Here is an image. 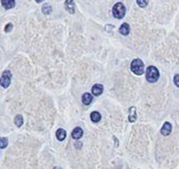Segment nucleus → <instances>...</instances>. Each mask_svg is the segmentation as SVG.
I'll list each match as a JSON object with an SVG mask.
<instances>
[{
    "label": "nucleus",
    "instance_id": "f257e3e1",
    "mask_svg": "<svg viewBox=\"0 0 179 169\" xmlns=\"http://www.w3.org/2000/svg\"><path fill=\"white\" fill-rule=\"evenodd\" d=\"M159 78V70L153 65H150L146 70V80L150 83H155Z\"/></svg>",
    "mask_w": 179,
    "mask_h": 169
},
{
    "label": "nucleus",
    "instance_id": "f03ea898",
    "mask_svg": "<svg viewBox=\"0 0 179 169\" xmlns=\"http://www.w3.org/2000/svg\"><path fill=\"white\" fill-rule=\"evenodd\" d=\"M131 70L134 74L138 76H141L143 73H144V63L143 61L140 59V58H136L132 61V64H131Z\"/></svg>",
    "mask_w": 179,
    "mask_h": 169
},
{
    "label": "nucleus",
    "instance_id": "7ed1b4c3",
    "mask_svg": "<svg viewBox=\"0 0 179 169\" xmlns=\"http://www.w3.org/2000/svg\"><path fill=\"white\" fill-rule=\"evenodd\" d=\"M112 13H113V16L116 19H122L125 16V6L123 5V3L117 2L113 6Z\"/></svg>",
    "mask_w": 179,
    "mask_h": 169
},
{
    "label": "nucleus",
    "instance_id": "20e7f679",
    "mask_svg": "<svg viewBox=\"0 0 179 169\" xmlns=\"http://www.w3.org/2000/svg\"><path fill=\"white\" fill-rule=\"evenodd\" d=\"M11 77H13V75H11V71H8V70L4 71L2 74V77L0 79V85H1L3 88H7V87L11 85Z\"/></svg>",
    "mask_w": 179,
    "mask_h": 169
},
{
    "label": "nucleus",
    "instance_id": "39448f33",
    "mask_svg": "<svg viewBox=\"0 0 179 169\" xmlns=\"http://www.w3.org/2000/svg\"><path fill=\"white\" fill-rule=\"evenodd\" d=\"M91 90H92L93 96H98L102 94V92H104V86H102V84H94L92 86V88H91Z\"/></svg>",
    "mask_w": 179,
    "mask_h": 169
},
{
    "label": "nucleus",
    "instance_id": "423d86ee",
    "mask_svg": "<svg viewBox=\"0 0 179 169\" xmlns=\"http://www.w3.org/2000/svg\"><path fill=\"white\" fill-rule=\"evenodd\" d=\"M171 131H172V125L167 121V123H164L163 128H161V133L164 136H168V135H170Z\"/></svg>",
    "mask_w": 179,
    "mask_h": 169
},
{
    "label": "nucleus",
    "instance_id": "0eeeda50",
    "mask_svg": "<svg viewBox=\"0 0 179 169\" xmlns=\"http://www.w3.org/2000/svg\"><path fill=\"white\" fill-rule=\"evenodd\" d=\"M65 8L69 14H75V2H74V0H65Z\"/></svg>",
    "mask_w": 179,
    "mask_h": 169
},
{
    "label": "nucleus",
    "instance_id": "6e6552de",
    "mask_svg": "<svg viewBox=\"0 0 179 169\" xmlns=\"http://www.w3.org/2000/svg\"><path fill=\"white\" fill-rule=\"evenodd\" d=\"M1 4L5 9H11L15 7L16 5V1L15 0H1Z\"/></svg>",
    "mask_w": 179,
    "mask_h": 169
},
{
    "label": "nucleus",
    "instance_id": "1a4fd4ad",
    "mask_svg": "<svg viewBox=\"0 0 179 169\" xmlns=\"http://www.w3.org/2000/svg\"><path fill=\"white\" fill-rule=\"evenodd\" d=\"M93 100V96L91 94H88V92H86V94H84L83 96H82V102H83V104L84 105H90L91 102H92Z\"/></svg>",
    "mask_w": 179,
    "mask_h": 169
},
{
    "label": "nucleus",
    "instance_id": "9d476101",
    "mask_svg": "<svg viewBox=\"0 0 179 169\" xmlns=\"http://www.w3.org/2000/svg\"><path fill=\"white\" fill-rule=\"evenodd\" d=\"M72 136H73V138L76 140L80 139V138L83 136V130H82L81 128H79V127H77V128L74 129L73 133H72Z\"/></svg>",
    "mask_w": 179,
    "mask_h": 169
},
{
    "label": "nucleus",
    "instance_id": "9b49d317",
    "mask_svg": "<svg viewBox=\"0 0 179 169\" xmlns=\"http://www.w3.org/2000/svg\"><path fill=\"white\" fill-rule=\"evenodd\" d=\"M128 120L131 123H135L137 120V110L135 107L129 108V114H128Z\"/></svg>",
    "mask_w": 179,
    "mask_h": 169
},
{
    "label": "nucleus",
    "instance_id": "f8f14e48",
    "mask_svg": "<svg viewBox=\"0 0 179 169\" xmlns=\"http://www.w3.org/2000/svg\"><path fill=\"white\" fill-rule=\"evenodd\" d=\"M129 31H131V28H129V25L127 23H123L119 28V32L122 35H128Z\"/></svg>",
    "mask_w": 179,
    "mask_h": 169
},
{
    "label": "nucleus",
    "instance_id": "ddd939ff",
    "mask_svg": "<svg viewBox=\"0 0 179 169\" xmlns=\"http://www.w3.org/2000/svg\"><path fill=\"white\" fill-rule=\"evenodd\" d=\"M56 137H57V139H58L59 141H63V140L65 139V137H66L65 130H63V129H58L57 132H56Z\"/></svg>",
    "mask_w": 179,
    "mask_h": 169
},
{
    "label": "nucleus",
    "instance_id": "4468645a",
    "mask_svg": "<svg viewBox=\"0 0 179 169\" xmlns=\"http://www.w3.org/2000/svg\"><path fill=\"white\" fill-rule=\"evenodd\" d=\"M100 118H102V115H100V112H98V111L92 112L90 114V119L93 123H98V121L100 120Z\"/></svg>",
    "mask_w": 179,
    "mask_h": 169
},
{
    "label": "nucleus",
    "instance_id": "2eb2a0df",
    "mask_svg": "<svg viewBox=\"0 0 179 169\" xmlns=\"http://www.w3.org/2000/svg\"><path fill=\"white\" fill-rule=\"evenodd\" d=\"M41 11H43V13L45 15H49L52 12V6H51L49 3H46V4H44L43 7H41Z\"/></svg>",
    "mask_w": 179,
    "mask_h": 169
},
{
    "label": "nucleus",
    "instance_id": "dca6fc26",
    "mask_svg": "<svg viewBox=\"0 0 179 169\" xmlns=\"http://www.w3.org/2000/svg\"><path fill=\"white\" fill-rule=\"evenodd\" d=\"M15 123H16V126L19 127V128L22 126V125H23V117H22V115H17V116L15 117Z\"/></svg>",
    "mask_w": 179,
    "mask_h": 169
},
{
    "label": "nucleus",
    "instance_id": "f3484780",
    "mask_svg": "<svg viewBox=\"0 0 179 169\" xmlns=\"http://www.w3.org/2000/svg\"><path fill=\"white\" fill-rule=\"evenodd\" d=\"M8 144V140L7 138H3V137H0V149H5Z\"/></svg>",
    "mask_w": 179,
    "mask_h": 169
},
{
    "label": "nucleus",
    "instance_id": "a211bd4d",
    "mask_svg": "<svg viewBox=\"0 0 179 169\" xmlns=\"http://www.w3.org/2000/svg\"><path fill=\"white\" fill-rule=\"evenodd\" d=\"M149 0H137V4L140 7H146L148 5Z\"/></svg>",
    "mask_w": 179,
    "mask_h": 169
},
{
    "label": "nucleus",
    "instance_id": "6ab92c4d",
    "mask_svg": "<svg viewBox=\"0 0 179 169\" xmlns=\"http://www.w3.org/2000/svg\"><path fill=\"white\" fill-rule=\"evenodd\" d=\"M13 28H14V25H13L11 23H8L6 26H5L4 31H5V32H11V30H13Z\"/></svg>",
    "mask_w": 179,
    "mask_h": 169
},
{
    "label": "nucleus",
    "instance_id": "aec40b11",
    "mask_svg": "<svg viewBox=\"0 0 179 169\" xmlns=\"http://www.w3.org/2000/svg\"><path fill=\"white\" fill-rule=\"evenodd\" d=\"M179 75L178 74H176V75L174 76V83H175V85H176L177 87L179 86Z\"/></svg>",
    "mask_w": 179,
    "mask_h": 169
},
{
    "label": "nucleus",
    "instance_id": "412c9836",
    "mask_svg": "<svg viewBox=\"0 0 179 169\" xmlns=\"http://www.w3.org/2000/svg\"><path fill=\"white\" fill-rule=\"evenodd\" d=\"M44 0H35V2H37V3H41V2H43Z\"/></svg>",
    "mask_w": 179,
    "mask_h": 169
},
{
    "label": "nucleus",
    "instance_id": "4be33fe9",
    "mask_svg": "<svg viewBox=\"0 0 179 169\" xmlns=\"http://www.w3.org/2000/svg\"><path fill=\"white\" fill-rule=\"evenodd\" d=\"M54 169H60L59 167H54Z\"/></svg>",
    "mask_w": 179,
    "mask_h": 169
}]
</instances>
